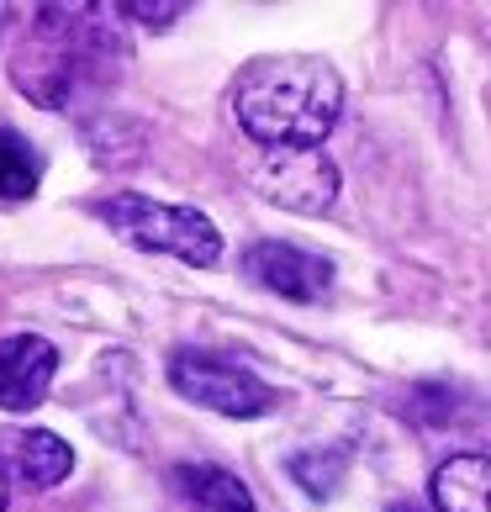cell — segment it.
Returning <instances> with one entry per match:
<instances>
[{
	"mask_svg": "<svg viewBox=\"0 0 491 512\" xmlns=\"http://www.w3.org/2000/svg\"><path fill=\"white\" fill-rule=\"evenodd\" d=\"M117 6H37L11 80L43 111H90L122 80L127 37Z\"/></svg>",
	"mask_w": 491,
	"mask_h": 512,
	"instance_id": "1",
	"label": "cell"
},
{
	"mask_svg": "<svg viewBox=\"0 0 491 512\" xmlns=\"http://www.w3.org/2000/svg\"><path fill=\"white\" fill-rule=\"evenodd\" d=\"M233 111L264 148H323L344 111V80L323 59H259L243 69Z\"/></svg>",
	"mask_w": 491,
	"mask_h": 512,
	"instance_id": "2",
	"label": "cell"
},
{
	"mask_svg": "<svg viewBox=\"0 0 491 512\" xmlns=\"http://www.w3.org/2000/svg\"><path fill=\"white\" fill-rule=\"evenodd\" d=\"M96 217L111 222L127 243L138 249H159V254H175L185 264H217L222 259V233L212 227V217H201L196 206H169L154 196H111L96 201Z\"/></svg>",
	"mask_w": 491,
	"mask_h": 512,
	"instance_id": "3",
	"label": "cell"
},
{
	"mask_svg": "<svg viewBox=\"0 0 491 512\" xmlns=\"http://www.w3.org/2000/svg\"><path fill=\"white\" fill-rule=\"evenodd\" d=\"M169 386H175L185 402L212 407L222 417L275 412V391L264 386L249 365H233V359H217V354H201V349H175L169 354Z\"/></svg>",
	"mask_w": 491,
	"mask_h": 512,
	"instance_id": "4",
	"label": "cell"
},
{
	"mask_svg": "<svg viewBox=\"0 0 491 512\" xmlns=\"http://www.w3.org/2000/svg\"><path fill=\"white\" fill-rule=\"evenodd\" d=\"M243 275L254 286L286 296V301H323L333 291V264L323 254H307L296 243H280V238H259L243 249Z\"/></svg>",
	"mask_w": 491,
	"mask_h": 512,
	"instance_id": "5",
	"label": "cell"
},
{
	"mask_svg": "<svg viewBox=\"0 0 491 512\" xmlns=\"http://www.w3.org/2000/svg\"><path fill=\"white\" fill-rule=\"evenodd\" d=\"M259 191L291 212H328L338 196V169L317 148H275L259 169Z\"/></svg>",
	"mask_w": 491,
	"mask_h": 512,
	"instance_id": "6",
	"label": "cell"
},
{
	"mask_svg": "<svg viewBox=\"0 0 491 512\" xmlns=\"http://www.w3.org/2000/svg\"><path fill=\"white\" fill-rule=\"evenodd\" d=\"M59 375V349L37 333H11L0 338V407L6 412H32Z\"/></svg>",
	"mask_w": 491,
	"mask_h": 512,
	"instance_id": "7",
	"label": "cell"
},
{
	"mask_svg": "<svg viewBox=\"0 0 491 512\" xmlns=\"http://www.w3.org/2000/svg\"><path fill=\"white\" fill-rule=\"evenodd\" d=\"M74 470V449L48 428H6L0 433V481L27 491H48Z\"/></svg>",
	"mask_w": 491,
	"mask_h": 512,
	"instance_id": "8",
	"label": "cell"
},
{
	"mask_svg": "<svg viewBox=\"0 0 491 512\" xmlns=\"http://www.w3.org/2000/svg\"><path fill=\"white\" fill-rule=\"evenodd\" d=\"M428 502H433V512H486V502H491L486 454H455V460H444L428 481Z\"/></svg>",
	"mask_w": 491,
	"mask_h": 512,
	"instance_id": "9",
	"label": "cell"
},
{
	"mask_svg": "<svg viewBox=\"0 0 491 512\" xmlns=\"http://www.w3.org/2000/svg\"><path fill=\"white\" fill-rule=\"evenodd\" d=\"M175 486L201 512H259L254 497H249V486H243L233 470H222V465H180L175 470Z\"/></svg>",
	"mask_w": 491,
	"mask_h": 512,
	"instance_id": "10",
	"label": "cell"
},
{
	"mask_svg": "<svg viewBox=\"0 0 491 512\" xmlns=\"http://www.w3.org/2000/svg\"><path fill=\"white\" fill-rule=\"evenodd\" d=\"M43 180V154L16 127H0V201H27Z\"/></svg>",
	"mask_w": 491,
	"mask_h": 512,
	"instance_id": "11",
	"label": "cell"
},
{
	"mask_svg": "<svg viewBox=\"0 0 491 512\" xmlns=\"http://www.w3.org/2000/svg\"><path fill=\"white\" fill-rule=\"evenodd\" d=\"M349 470V454L344 449H301L291 454V476L312 491V497H333L338 481H344Z\"/></svg>",
	"mask_w": 491,
	"mask_h": 512,
	"instance_id": "12",
	"label": "cell"
},
{
	"mask_svg": "<svg viewBox=\"0 0 491 512\" xmlns=\"http://www.w3.org/2000/svg\"><path fill=\"white\" fill-rule=\"evenodd\" d=\"M122 16H138V22H175L185 16V6H117Z\"/></svg>",
	"mask_w": 491,
	"mask_h": 512,
	"instance_id": "13",
	"label": "cell"
},
{
	"mask_svg": "<svg viewBox=\"0 0 491 512\" xmlns=\"http://www.w3.org/2000/svg\"><path fill=\"white\" fill-rule=\"evenodd\" d=\"M0 512H6V481H0Z\"/></svg>",
	"mask_w": 491,
	"mask_h": 512,
	"instance_id": "14",
	"label": "cell"
},
{
	"mask_svg": "<svg viewBox=\"0 0 491 512\" xmlns=\"http://www.w3.org/2000/svg\"><path fill=\"white\" fill-rule=\"evenodd\" d=\"M391 512H412V507H391Z\"/></svg>",
	"mask_w": 491,
	"mask_h": 512,
	"instance_id": "15",
	"label": "cell"
}]
</instances>
